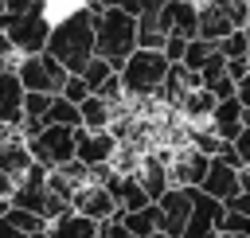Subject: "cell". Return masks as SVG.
I'll return each instance as SVG.
<instances>
[{
    "instance_id": "1",
    "label": "cell",
    "mask_w": 250,
    "mask_h": 238,
    "mask_svg": "<svg viewBox=\"0 0 250 238\" xmlns=\"http://www.w3.org/2000/svg\"><path fill=\"white\" fill-rule=\"evenodd\" d=\"M47 51H51L70 74H78V70L86 66V59L94 55V4H74L66 16H59V20L51 23Z\"/></svg>"
},
{
    "instance_id": "2",
    "label": "cell",
    "mask_w": 250,
    "mask_h": 238,
    "mask_svg": "<svg viewBox=\"0 0 250 238\" xmlns=\"http://www.w3.org/2000/svg\"><path fill=\"white\" fill-rule=\"evenodd\" d=\"M137 47V16L121 4H94V55L109 59L113 66L125 62V55Z\"/></svg>"
},
{
    "instance_id": "3",
    "label": "cell",
    "mask_w": 250,
    "mask_h": 238,
    "mask_svg": "<svg viewBox=\"0 0 250 238\" xmlns=\"http://www.w3.org/2000/svg\"><path fill=\"white\" fill-rule=\"evenodd\" d=\"M121 74V90L125 98H137V101H148L160 94L164 86V74H168V55L160 47H133L125 55V62L117 66Z\"/></svg>"
},
{
    "instance_id": "4",
    "label": "cell",
    "mask_w": 250,
    "mask_h": 238,
    "mask_svg": "<svg viewBox=\"0 0 250 238\" xmlns=\"http://www.w3.org/2000/svg\"><path fill=\"white\" fill-rule=\"evenodd\" d=\"M16 55H31V51H43L47 47V35H51V16H47V4H31L16 16H8L4 23Z\"/></svg>"
},
{
    "instance_id": "5",
    "label": "cell",
    "mask_w": 250,
    "mask_h": 238,
    "mask_svg": "<svg viewBox=\"0 0 250 238\" xmlns=\"http://www.w3.org/2000/svg\"><path fill=\"white\" fill-rule=\"evenodd\" d=\"M16 74L23 82V90H43V94H59L62 82H66V66L43 47V51H31V55H20L16 59Z\"/></svg>"
},
{
    "instance_id": "6",
    "label": "cell",
    "mask_w": 250,
    "mask_h": 238,
    "mask_svg": "<svg viewBox=\"0 0 250 238\" xmlns=\"http://www.w3.org/2000/svg\"><path fill=\"white\" fill-rule=\"evenodd\" d=\"M74 133L78 125H55V121H43L31 137H27V148L39 164L47 168H59L66 160H74Z\"/></svg>"
},
{
    "instance_id": "7",
    "label": "cell",
    "mask_w": 250,
    "mask_h": 238,
    "mask_svg": "<svg viewBox=\"0 0 250 238\" xmlns=\"http://www.w3.org/2000/svg\"><path fill=\"white\" fill-rule=\"evenodd\" d=\"M195 195H199V187H191V183H168V191L156 195V207H160V234L184 238V222H188V215H191Z\"/></svg>"
},
{
    "instance_id": "8",
    "label": "cell",
    "mask_w": 250,
    "mask_h": 238,
    "mask_svg": "<svg viewBox=\"0 0 250 238\" xmlns=\"http://www.w3.org/2000/svg\"><path fill=\"white\" fill-rule=\"evenodd\" d=\"M113 156H117V137H113L109 125L105 129L78 125V133H74V160H82L86 168H94V164H109Z\"/></svg>"
},
{
    "instance_id": "9",
    "label": "cell",
    "mask_w": 250,
    "mask_h": 238,
    "mask_svg": "<svg viewBox=\"0 0 250 238\" xmlns=\"http://www.w3.org/2000/svg\"><path fill=\"white\" fill-rule=\"evenodd\" d=\"M16 59H0V125H20L23 121V82L16 74Z\"/></svg>"
},
{
    "instance_id": "10",
    "label": "cell",
    "mask_w": 250,
    "mask_h": 238,
    "mask_svg": "<svg viewBox=\"0 0 250 238\" xmlns=\"http://www.w3.org/2000/svg\"><path fill=\"white\" fill-rule=\"evenodd\" d=\"M223 211H227V203H223L219 195L199 191L195 203H191V215H188V222H184V238H215Z\"/></svg>"
},
{
    "instance_id": "11",
    "label": "cell",
    "mask_w": 250,
    "mask_h": 238,
    "mask_svg": "<svg viewBox=\"0 0 250 238\" xmlns=\"http://www.w3.org/2000/svg\"><path fill=\"white\" fill-rule=\"evenodd\" d=\"M70 207H74V211H82V215H90V218H109V215H117V211H121V207H117V199H113V191H109L105 183H98V179L78 183V187H74V195H70Z\"/></svg>"
},
{
    "instance_id": "12",
    "label": "cell",
    "mask_w": 250,
    "mask_h": 238,
    "mask_svg": "<svg viewBox=\"0 0 250 238\" xmlns=\"http://www.w3.org/2000/svg\"><path fill=\"white\" fill-rule=\"evenodd\" d=\"M43 234H47V218L39 211L16 207V203L0 211V238H43Z\"/></svg>"
},
{
    "instance_id": "13",
    "label": "cell",
    "mask_w": 250,
    "mask_h": 238,
    "mask_svg": "<svg viewBox=\"0 0 250 238\" xmlns=\"http://www.w3.org/2000/svg\"><path fill=\"white\" fill-rule=\"evenodd\" d=\"M207 164H211V156H207V152H199L195 144H184L180 152H172L168 176H172V183H191V187H199V179H203Z\"/></svg>"
},
{
    "instance_id": "14",
    "label": "cell",
    "mask_w": 250,
    "mask_h": 238,
    "mask_svg": "<svg viewBox=\"0 0 250 238\" xmlns=\"http://www.w3.org/2000/svg\"><path fill=\"white\" fill-rule=\"evenodd\" d=\"M199 191H207V195H219L223 203L238 191V164H230V160H223V156H211V164H207V172H203V179H199Z\"/></svg>"
},
{
    "instance_id": "15",
    "label": "cell",
    "mask_w": 250,
    "mask_h": 238,
    "mask_svg": "<svg viewBox=\"0 0 250 238\" xmlns=\"http://www.w3.org/2000/svg\"><path fill=\"white\" fill-rule=\"evenodd\" d=\"M207 125H211L223 140H230V137L242 129V101H238L234 94L219 98V101H215V109H211V117H207Z\"/></svg>"
},
{
    "instance_id": "16",
    "label": "cell",
    "mask_w": 250,
    "mask_h": 238,
    "mask_svg": "<svg viewBox=\"0 0 250 238\" xmlns=\"http://www.w3.org/2000/svg\"><path fill=\"white\" fill-rule=\"evenodd\" d=\"M137 179L145 183V191L156 199V195H164L168 191V183H172V176H168V160L160 156V152H148V156H141V164H137Z\"/></svg>"
},
{
    "instance_id": "17",
    "label": "cell",
    "mask_w": 250,
    "mask_h": 238,
    "mask_svg": "<svg viewBox=\"0 0 250 238\" xmlns=\"http://www.w3.org/2000/svg\"><path fill=\"white\" fill-rule=\"evenodd\" d=\"M215 90H207V86H191V90H184L180 94V101H176V109L195 125V121H207L211 117V109H215Z\"/></svg>"
},
{
    "instance_id": "18",
    "label": "cell",
    "mask_w": 250,
    "mask_h": 238,
    "mask_svg": "<svg viewBox=\"0 0 250 238\" xmlns=\"http://www.w3.org/2000/svg\"><path fill=\"white\" fill-rule=\"evenodd\" d=\"M121 222L129 226V238H152V234H160V207H156V199L145 203V207L121 211Z\"/></svg>"
},
{
    "instance_id": "19",
    "label": "cell",
    "mask_w": 250,
    "mask_h": 238,
    "mask_svg": "<svg viewBox=\"0 0 250 238\" xmlns=\"http://www.w3.org/2000/svg\"><path fill=\"white\" fill-rule=\"evenodd\" d=\"M230 27H234V23H230V16L223 12V4L199 0V35H203V39H223Z\"/></svg>"
},
{
    "instance_id": "20",
    "label": "cell",
    "mask_w": 250,
    "mask_h": 238,
    "mask_svg": "<svg viewBox=\"0 0 250 238\" xmlns=\"http://www.w3.org/2000/svg\"><path fill=\"white\" fill-rule=\"evenodd\" d=\"M113 101H105L102 94H86L82 101H78V113H82V125L86 129H105V125H113Z\"/></svg>"
},
{
    "instance_id": "21",
    "label": "cell",
    "mask_w": 250,
    "mask_h": 238,
    "mask_svg": "<svg viewBox=\"0 0 250 238\" xmlns=\"http://www.w3.org/2000/svg\"><path fill=\"white\" fill-rule=\"evenodd\" d=\"M43 121H55V125H82V113H78V105H74L70 98L55 94L51 105H47V113H43Z\"/></svg>"
},
{
    "instance_id": "22",
    "label": "cell",
    "mask_w": 250,
    "mask_h": 238,
    "mask_svg": "<svg viewBox=\"0 0 250 238\" xmlns=\"http://www.w3.org/2000/svg\"><path fill=\"white\" fill-rule=\"evenodd\" d=\"M215 234H223V238H250V215L227 207L223 218H219V230H215Z\"/></svg>"
},
{
    "instance_id": "23",
    "label": "cell",
    "mask_w": 250,
    "mask_h": 238,
    "mask_svg": "<svg viewBox=\"0 0 250 238\" xmlns=\"http://www.w3.org/2000/svg\"><path fill=\"white\" fill-rule=\"evenodd\" d=\"M113 70H117V66H113L109 59H102V55H90V59H86V66H82L78 74H82V78L90 82V90H98V86H102V82H105V78H109Z\"/></svg>"
},
{
    "instance_id": "24",
    "label": "cell",
    "mask_w": 250,
    "mask_h": 238,
    "mask_svg": "<svg viewBox=\"0 0 250 238\" xmlns=\"http://www.w3.org/2000/svg\"><path fill=\"white\" fill-rule=\"evenodd\" d=\"M199 78H203V86H215L219 78H227V55H223L219 47L199 62Z\"/></svg>"
},
{
    "instance_id": "25",
    "label": "cell",
    "mask_w": 250,
    "mask_h": 238,
    "mask_svg": "<svg viewBox=\"0 0 250 238\" xmlns=\"http://www.w3.org/2000/svg\"><path fill=\"white\" fill-rule=\"evenodd\" d=\"M55 94H43V90H23V121H43L47 105H51Z\"/></svg>"
},
{
    "instance_id": "26",
    "label": "cell",
    "mask_w": 250,
    "mask_h": 238,
    "mask_svg": "<svg viewBox=\"0 0 250 238\" xmlns=\"http://www.w3.org/2000/svg\"><path fill=\"white\" fill-rule=\"evenodd\" d=\"M215 47H219L227 59H238V55H246V27H230L223 39H215Z\"/></svg>"
},
{
    "instance_id": "27",
    "label": "cell",
    "mask_w": 250,
    "mask_h": 238,
    "mask_svg": "<svg viewBox=\"0 0 250 238\" xmlns=\"http://www.w3.org/2000/svg\"><path fill=\"white\" fill-rule=\"evenodd\" d=\"M227 207H234V211L250 215V164H242V168H238V191L227 199Z\"/></svg>"
},
{
    "instance_id": "28",
    "label": "cell",
    "mask_w": 250,
    "mask_h": 238,
    "mask_svg": "<svg viewBox=\"0 0 250 238\" xmlns=\"http://www.w3.org/2000/svg\"><path fill=\"white\" fill-rule=\"evenodd\" d=\"M59 94H62V98H70V101L78 105V101H82L86 94H94V90H90V82H86L82 74H66V82H62V90H59Z\"/></svg>"
},
{
    "instance_id": "29",
    "label": "cell",
    "mask_w": 250,
    "mask_h": 238,
    "mask_svg": "<svg viewBox=\"0 0 250 238\" xmlns=\"http://www.w3.org/2000/svg\"><path fill=\"white\" fill-rule=\"evenodd\" d=\"M94 94H102V98H105V101H113V105H117V101H125V90H121V74L113 70V74H109V78H105V82H102Z\"/></svg>"
},
{
    "instance_id": "30",
    "label": "cell",
    "mask_w": 250,
    "mask_h": 238,
    "mask_svg": "<svg viewBox=\"0 0 250 238\" xmlns=\"http://www.w3.org/2000/svg\"><path fill=\"white\" fill-rule=\"evenodd\" d=\"M184 47H188V35H176V31H168V39H164V55H168V62H180L184 59Z\"/></svg>"
},
{
    "instance_id": "31",
    "label": "cell",
    "mask_w": 250,
    "mask_h": 238,
    "mask_svg": "<svg viewBox=\"0 0 250 238\" xmlns=\"http://www.w3.org/2000/svg\"><path fill=\"white\" fill-rule=\"evenodd\" d=\"M230 148H234V156H238L242 164H250V125H242V129L230 137Z\"/></svg>"
},
{
    "instance_id": "32",
    "label": "cell",
    "mask_w": 250,
    "mask_h": 238,
    "mask_svg": "<svg viewBox=\"0 0 250 238\" xmlns=\"http://www.w3.org/2000/svg\"><path fill=\"white\" fill-rule=\"evenodd\" d=\"M246 70H250V59H246V55H238V59H227V74H230L234 82H238Z\"/></svg>"
},
{
    "instance_id": "33",
    "label": "cell",
    "mask_w": 250,
    "mask_h": 238,
    "mask_svg": "<svg viewBox=\"0 0 250 238\" xmlns=\"http://www.w3.org/2000/svg\"><path fill=\"white\" fill-rule=\"evenodd\" d=\"M234 98H238V101H242V105L250 109V70H246V74H242V78L234 82Z\"/></svg>"
},
{
    "instance_id": "34",
    "label": "cell",
    "mask_w": 250,
    "mask_h": 238,
    "mask_svg": "<svg viewBox=\"0 0 250 238\" xmlns=\"http://www.w3.org/2000/svg\"><path fill=\"white\" fill-rule=\"evenodd\" d=\"M16 55V47H12V39H8V31L0 27V59H12Z\"/></svg>"
},
{
    "instance_id": "35",
    "label": "cell",
    "mask_w": 250,
    "mask_h": 238,
    "mask_svg": "<svg viewBox=\"0 0 250 238\" xmlns=\"http://www.w3.org/2000/svg\"><path fill=\"white\" fill-rule=\"evenodd\" d=\"M82 4H98L102 8V4H117V0H82Z\"/></svg>"
},
{
    "instance_id": "36",
    "label": "cell",
    "mask_w": 250,
    "mask_h": 238,
    "mask_svg": "<svg viewBox=\"0 0 250 238\" xmlns=\"http://www.w3.org/2000/svg\"><path fill=\"white\" fill-rule=\"evenodd\" d=\"M246 59H250V23H246Z\"/></svg>"
},
{
    "instance_id": "37",
    "label": "cell",
    "mask_w": 250,
    "mask_h": 238,
    "mask_svg": "<svg viewBox=\"0 0 250 238\" xmlns=\"http://www.w3.org/2000/svg\"><path fill=\"white\" fill-rule=\"evenodd\" d=\"M0 8H4V0H0Z\"/></svg>"
},
{
    "instance_id": "38",
    "label": "cell",
    "mask_w": 250,
    "mask_h": 238,
    "mask_svg": "<svg viewBox=\"0 0 250 238\" xmlns=\"http://www.w3.org/2000/svg\"><path fill=\"white\" fill-rule=\"evenodd\" d=\"M246 4H250V0H246Z\"/></svg>"
},
{
    "instance_id": "39",
    "label": "cell",
    "mask_w": 250,
    "mask_h": 238,
    "mask_svg": "<svg viewBox=\"0 0 250 238\" xmlns=\"http://www.w3.org/2000/svg\"><path fill=\"white\" fill-rule=\"evenodd\" d=\"M4 4H8V0H4Z\"/></svg>"
}]
</instances>
